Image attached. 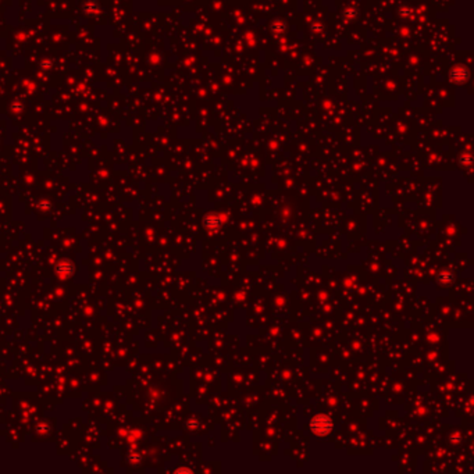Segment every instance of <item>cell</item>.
Segmentation results:
<instances>
[{
	"mask_svg": "<svg viewBox=\"0 0 474 474\" xmlns=\"http://www.w3.org/2000/svg\"><path fill=\"white\" fill-rule=\"evenodd\" d=\"M334 430V423L330 416L327 415H316L312 420H310V431L313 433L314 436H330Z\"/></svg>",
	"mask_w": 474,
	"mask_h": 474,
	"instance_id": "obj_1",
	"label": "cell"
},
{
	"mask_svg": "<svg viewBox=\"0 0 474 474\" xmlns=\"http://www.w3.org/2000/svg\"><path fill=\"white\" fill-rule=\"evenodd\" d=\"M205 224L209 228H217L221 226V218L218 217L217 214H210L205 220Z\"/></svg>",
	"mask_w": 474,
	"mask_h": 474,
	"instance_id": "obj_2",
	"label": "cell"
}]
</instances>
